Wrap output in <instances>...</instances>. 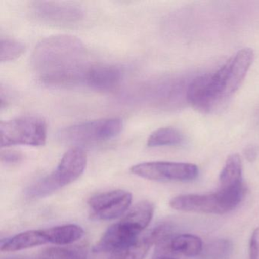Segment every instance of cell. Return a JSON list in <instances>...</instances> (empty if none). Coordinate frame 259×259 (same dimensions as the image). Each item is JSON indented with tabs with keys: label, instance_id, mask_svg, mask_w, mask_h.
<instances>
[{
	"label": "cell",
	"instance_id": "1",
	"mask_svg": "<svg viewBox=\"0 0 259 259\" xmlns=\"http://www.w3.org/2000/svg\"><path fill=\"white\" fill-rule=\"evenodd\" d=\"M85 47L75 36L62 34L42 40L36 46L31 66L39 80L52 88L83 85L88 65L84 63Z\"/></svg>",
	"mask_w": 259,
	"mask_h": 259
},
{
	"label": "cell",
	"instance_id": "2",
	"mask_svg": "<svg viewBox=\"0 0 259 259\" xmlns=\"http://www.w3.org/2000/svg\"><path fill=\"white\" fill-rule=\"evenodd\" d=\"M254 57L253 50L243 48L230 57L214 73L207 74L210 96L216 107L239 89L252 64Z\"/></svg>",
	"mask_w": 259,
	"mask_h": 259
},
{
	"label": "cell",
	"instance_id": "3",
	"mask_svg": "<svg viewBox=\"0 0 259 259\" xmlns=\"http://www.w3.org/2000/svg\"><path fill=\"white\" fill-rule=\"evenodd\" d=\"M244 185L230 189H219L207 195H181L169 201L172 208L177 210L207 214H224L234 210L244 198Z\"/></svg>",
	"mask_w": 259,
	"mask_h": 259
},
{
	"label": "cell",
	"instance_id": "4",
	"mask_svg": "<svg viewBox=\"0 0 259 259\" xmlns=\"http://www.w3.org/2000/svg\"><path fill=\"white\" fill-rule=\"evenodd\" d=\"M87 165V155L84 150L75 147L65 153L54 172L28 189L30 198H42L54 193L75 182L83 174Z\"/></svg>",
	"mask_w": 259,
	"mask_h": 259
},
{
	"label": "cell",
	"instance_id": "5",
	"mask_svg": "<svg viewBox=\"0 0 259 259\" xmlns=\"http://www.w3.org/2000/svg\"><path fill=\"white\" fill-rule=\"evenodd\" d=\"M48 136V125L38 116H22L1 122L0 146L9 148L16 145L43 146Z\"/></svg>",
	"mask_w": 259,
	"mask_h": 259
},
{
	"label": "cell",
	"instance_id": "6",
	"mask_svg": "<svg viewBox=\"0 0 259 259\" xmlns=\"http://www.w3.org/2000/svg\"><path fill=\"white\" fill-rule=\"evenodd\" d=\"M122 128V119L108 118L66 127L59 132L57 137L63 143L91 145L113 139L121 133Z\"/></svg>",
	"mask_w": 259,
	"mask_h": 259
},
{
	"label": "cell",
	"instance_id": "7",
	"mask_svg": "<svg viewBox=\"0 0 259 259\" xmlns=\"http://www.w3.org/2000/svg\"><path fill=\"white\" fill-rule=\"evenodd\" d=\"M130 170L138 177L158 182L192 181L198 175L196 165L176 162H146L132 166Z\"/></svg>",
	"mask_w": 259,
	"mask_h": 259
},
{
	"label": "cell",
	"instance_id": "8",
	"mask_svg": "<svg viewBox=\"0 0 259 259\" xmlns=\"http://www.w3.org/2000/svg\"><path fill=\"white\" fill-rule=\"evenodd\" d=\"M31 10L37 20L59 26L74 25L84 18L81 7L66 3L38 1L31 4Z\"/></svg>",
	"mask_w": 259,
	"mask_h": 259
},
{
	"label": "cell",
	"instance_id": "9",
	"mask_svg": "<svg viewBox=\"0 0 259 259\" xmlns=\"http://www.w3.org/2000/svg\"><path fill=\"white\" fill-rule=\"evenodd\" d=\"M132 201L130 192L117 189L94 195L89 199V205L93 219L109 221L123 214Z\"/></svg>",
	"mask_w": 259,
	"mask_h": 259
},
{
	"label": "cell",
	"instance_id": "10",
	"mask_svg": "<svg viewBox=\"0 0 259 259\" xmlns=\"http://www.w3.org/2000/svg\"><path fill=\"white\" fill-rule=\"evenodd\" d=\"M122 76V71L115 65H89L84 73V85L100 92H110L119 85Z\"/></svg>",
	"mask_w": 259,
	"mask_h": 259
},
{
	"label": "cell",
	"instance_id": "11",
	"mask_svg": "<svg viewBox=\"0 0 259 259\" xmlns=\"http://www.w3.org/2000/svg\"><path fill=\"white\" fill-rule=\"evenodd\" d=\"M139 234V231L122 219L109 227L95 245L94 251L113 252L136 241Z\"/></svg>",
	"mask_w": 259,
	"mask_h": 259
},
{
	"label": "cell",
	"instance_id": "12",
	"mask_svg": "<svg viewBox=\"0 0 259 259\" xmlns=\"http://www.w3.org/2000/svg\"><path fill=\"white\" fill-rule=\"evenodd\" d=\"M48 242L43 230H28L19 233L3 242L2 251H16L44 245Z\"/></svg>",
	"mask_w": 259,
	"mask_h": 259
},
{
	"label": "cell",
	"instance_id": "13",
	"mask_svg": "<svg viewBox=\"0 0 259 259\" xmlns=\"http://www.w3.org/2000/svg\"><path fill=\"white\" fill-rule=\"evenodd\" d=\"M242 165L238 154L227 157L219 177V189H230L242 186Z\"/></svg>",
	"mask_w": 259,
	"mask_h": 259
},
{
	"label": "cell",
	"instance_id": "14",
	"mask_svg": "<svg viewBox=\"0 0 259 259\" xmlns=\"http://www.w3.org/2000/svg\"><path fill=\"white\" fill-rule=\"evenodd\" d=\"M48 242L55 245H65L79 240L84 236V230L75 224L59 226L43 230Z\"/></svg>",
	"mask_w": 259,
	"mask_h": 259
},
{
	"label": "cell",
	"instance_id": "15",
	"mask_svg": "<svg viewBox=\"0 0 259 259\" xmlns=\"http://www.w3.org/2000/svg\"><path fill=\"white\" fill-rule=\"evenodd\" d=\"M202 240L192 234L176 235L170 242L169 249L172 254H182L186 257H198L203 250Z\"/></svg>",
	"mask_w": 259,
	"mask_h": 259
},
{
	"label": "cell",
	"instance_id": "16",
	"mask_svg": "<svg viewBox=\"0 0 259 259\" xmlns=\"http://www.w3.org/2000/svg\"><path fill=\"white\" fill-rule=\"evenodd\" d=\"M154 245L149 234L139 237L136 241L110 253L109 259H144Z\"/></svg>",
	"mask_w": 259,
	"mask_h": 259
},
{
	"label": "cell",
	"instance_id": "17",
	"mask_svg": "<svg viewBox=\"0 0 259 259\" xmlns=\"http://www.w3.org/2000/svg\"><path fill=\"white\" fill-rule=\"evenodd\" d=\"M154 210V205L151 202L141 201L135 205L122 220L141 233L151 223Z\"/></svg>",
	"mask_w": 259,
	"mask_h": 259
},
{
	"label": "cell",
	"instance_id": "18",
	"mask_svg": "<svg viewBox=\"0 0 259 259\" xmlns=\"http://www.w3.org/2000/svg\"><path fill=\"white\" fill-rule=\"evenodd\" d=\"M184 140V136L177 128L166 127L155 130L151 133L148 139V146H171L181 144Z\"/></svg>",
	"mask_w": 259,
	"mask_h": 259
},
{
	"label": "cell",
	"instance_id": "19",
	"mask_svg": "<svg viewBox=\"0 0 259 259\" xmlns=\"http://www.w3.org/2000/svg\"><path fill=\"white\" fill-rule=\"evenodd\" d=\"M233 245L227 239H217L203 247L199 257L201 259H227L232 254Z\"/></svg>",
	"mask_w": 259,
	"mask_h": 259
},
{
	"label": "cell",
	"instance_id": "20",
	"mask_svg": "<svg viewBox=\"0 0 259 259\" xmlns=\"http://www.w3.org/2000/svg\"><path fill=\"white\" fill-rule=\"evenodd\" d=\"M39 259H87V255L86 251L81 248L53 247L45 250Z\"/></svg>",
	"mask_w": 259,
	"mask_h": 259
},
{
	"label": "cell",
	"instance_id": "21",
	"mask_svg": "<svg viewBox=\"0 0 259 259\" xmlns=\"http://www.w3.org/2000/svg\"><path fill=\"white\" fill-rule=\"evenodd\" d=\"M25 51V46L19 40L10 37H2L0 42V60L2 63L13 61Z\"/></svg>",
	"mask_w": 259,
	"mask_h": 259
},
{
	"label": "cell",
	"instance_id": "22",
	"mask_svg": "<svg viewBox=\"0 0 259 259\" xmlns=\"http://www.w3.org/2000/svg\"><path fill=\"white\" fill-rule=\"evenodd\" d=\"M1 161L6 164H16L20 163L23 159L22 153L13 150H6L1 152Z\"/></svg>",
	"mask_w": 259,
	"mask_h": 259
},
{
	"label": "cell",
	"instance_id": "23",
	"mask_svg": "<svg viewBox=\"0 0 259 259\" xmlns=\"http://www.w3.org/2000/svg\"><path fill=\"white\" fill-rule=\"evenodd\" d=\"M249 259H259V227L251 234L249 241Z\"/></svg>",
	"mask_w": 259,
	"mask_h": 259
},
{
	"label": "cell",
	"instance_id": "24",
	"mask_svg": "<svg viewBox=\"0 0 259 259\" xmlns=\"http://www.w3.org/2000/svg\"><path fill=\"white\" fill-rule=\"evenodd\" d=\"M244 157L250 163H252L257 159L258 154V148L254 145H249L245 148L243 151Z\"/></svg>",
	"mask_w": 259,
	"mask_h": 259
},
{
	"label": "cell",
	"instance_id": "25",
	"mask_svg": "<svg viewBox=\"0 0 259 259\" xmlns=\"http://www.w3.org/2000/svg\"><path fill=\"white\" fill-rule=\"evenodd\" d=\"M5 259H30L28 257H7V258Z\"/></svg>",
	"mask_w": 259,
	"mask_h": 259
},
{
	"label": "cell",
	"instance_id": "26",
	"mask_svg": "<svg viewBox=\"0 0 259 259\" xmlns=\"http://www.w3.org/2000/svg\"><path fill=\"white\" fill-rule=\"evenodd\" d=\"M154 259H176V258H174V257H157Z\"/></svg>",
	"mask_w": 259,
	"mask_h": 259
}]
</instances>
